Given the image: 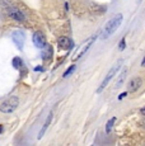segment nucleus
<instances>
[{
	"mask_svg": "<svg viewBox=\"0 0 145 146\" xmlns=\"http://www.w3.org/2000/svg\"><path fill=\"white\" fill-rule=\"evenodd\" d=\"M74 70H75V65H71L70 67H69V69L68 70H66V71L65 72H64V78H68L69 76V75H70L71 74V72L72 71H74Z\"/></svg>",
	"mask_w": 145,
	"mask_h": 146,
	"instance_id": "obj_13",
	"label": "nucleus"
},
{
	"mask_svg": "<svg viewBox=\"0 0 145 146\" xmlns=\"http://www.w3.org/2000/svg\"><path fill=\"white\" fill-rule=\"evenodd\" d=\"M12 40L17 44V47H18L19 50L23 48V43H24V35H23V32H21V31H14V32L12 33Z\"/></svg>",
	"mask_w": 145,
	"mask_h": 146,
	"instance_id": "obj_4",
	"label": "nucleus"
},
{
	"mask_svg": "<svg viewBox=\"0 0 145 146\" xmlns=\"http://www.w3.org/2000/svg\"><path fill=\"white\" fill-rule=\"evenodd\" d=\"M51 118H52V112H50V114L47 116V119H46V122H45V125H43V127L41 128V131H40V135H38V139H41V137L45 135V132H46V130H47V127L50 126V123H51Z\"/></svg>",
	"mask_w": 145,
	"mask_h": 146,
	"instance_id": "obj_8",
	"label": "nucleus"
},
{
	"mask_svg": "<svg viewBox=\"0 0 145 146\" xmlns=\"http://www.w3.org/2000/svg\"><path fill=\"white\" fill-rule=\"evenodd\" d=\"M121 64H122V60H120L116 64V66H113L112 69H111L110 71L107 72V75H106V78H104V79H103V81H102L101 86H99V88H98V90H97V92H98V93H101V92L103 90V89H104L106 86L108 85V83H110V81H111V79H112V78H113V76H115V75L117 74V71H118V69H120V67H121Z\"/></svg>",
	"mask_w": 145,
	"mask_h": 146,
	"instance_id": "obj_3",
	"label": "nucleus"
},
{
	"mask_svg": "<svg viewBox=\"0 0 145 146\" xmlns=\"http://www.w3.org/2000/svg\"><path fill=\"white\" fill-rule=\"evenodd\" d=\"M126 95H127L126 92H125V93H121V94H120V97H118V99H122V98H124V97H126Z\"/></svg>",
	"mask_w": 145,
	"mask_h": 146,
	"instance_id": "obj_15",
	"label": "nucleus"
},
{
	"mask_svg": "<svg viewBox=\"0 0 145 146\" xmlns=\"http://www.w3.org/2000/svg\"><path fill=\"white\" fill-rule=\"evenodd\" d=\"M116 117H112L110 121L107 122V125H106V132H111V130H112V127H113V125H115V122H116Z\"/></svg>",
	"mask_w": 145,
	"mask_h": 146,
	"instance_id": "obj_10",
	"label": "nucleus"
},
{
	"mask_svg": "<svg viewBox=\"0 0 145 146\" xmlns=\"http://www.w3.org/2000/svg\"><path fill=\"white\" fill-rule=\"evenodd\" d=\"M1 131H3V126H0V132H1Z\"/></svg>",
	"mask_w": 145,
	"mask_h": 146,
	"instance_id": "obj_16",
	"label": "nucleus"
},
{
	"mask_svg": "<svg viewBox=\"0 0 145 146\" xmlns=\"http://www.w3.org/2000/svg\"><path fill=\"white\" fill-rule=\"evenodd\" d=\"M12 64H13V66H14L15 69H19V67L23 65V62H22V60L19 57H14V58H13Z\"/></svg>",
	"mask_w": 145,
	"mask_h": 146,
	"instance_id": "obj_11",
	"label": "nucleus"
},
{
	"mask_svg": "<svg viewBox=\"0 0 145 146\" xmlns=\"http://www.w3.org/2000/svg\"><path fill=\"white\" fill-rule=\"evenodd\" d=\"M125 76H126V69L122 71V74H121V76H120V79L118 81H117V85H116V88H120V86L122 85V83H124V80H125Z\"/></svg>",
	"mask_w": 145,
	"mask_h": 146,
	"instance_id": "obj_12",
	"label": "nucleus"
},
{
	"mask_svg": "<svg viewBox=\"0 0 145 146\" xmlns=\"http://www.w3.org/2000/svg\"><path fill=\"white\" fill-rule=\"evenodd\" d=\"M10 17H12L13 19H15V21H18V22H23L24 19V14L22 13V12H19V10H13L12 13H10Z\"/></svg>",
	"mask_w": 145,
	"mask_h": 146,
	"instance_id": "obj_9",
	"label": "nucleus"
},
{
	"mask_svg": "<svg viewBox=\"0 0 145 146\" xmlns=\"http://www.w3.org/2000/svg\"><path fill=\"white\" fill-rule=\"evenodd\" d=\"M32 41H33V43H35V46L37 47V48H43V47L46 46V41H45V37L41 32L33 33Z\"/></svg>",
	"mask_w": 145,
	"mask_h": 146,
	"instance_id": "obj_5",
	"label": "nucleus"
},
{
	"mask_svg": "<svg viewBox=\"0 0 145 146\" xmlns=\"http://www.w3.org/2000/svg\"><path fill=\"white\" fill-rule=\"evenodd\" d=\"M141 85H143V80H141L140 78H139V76L132 78L131 81L129 83V90L130 92H136Z\"/></svg>",
	"mask_w": 145,
	"mask_h": 146,
	"instance_id": "obj_6",
	"label": "nucleus"
},
{
	"mask_svg": "<svg viewBox=\"0 0 145 146\" xmlns=\"http://www.w3.org/2000/svg\"><path fill=\"white\" fill-rule=\"evenodd\" d=\"M125 46H126V42H125V38H122L121 42H120V46H118V48L122 51V50L125 48Z\"/></svg>",
	"mask_w": 145,
	"mask_h": 146,
	"instance_id": "obj_14",
	"label": "nucleus"
},
{
	"mask_svg": "<svg viewBox=\"0 0 145 146\" xmlns=\"http://www.w3.org/2000/svg\"><path fill=\"white\" fill-rule=\"evenodd\" d=\"M122 18H124V17H122V14H116L113 18H111L110 21L104 24L103 31H102V36H101L103 40L111 37V36H112L113 33L118 29V27L121 26V23H122Z\"/></svg>",
	"mask_w": 145,
	"mask_h": 146,
	"instance_id": "obj_1",
	"label": "nucleus"
},
{
	"mask_svg": "<svg viewBox=\"0 0 145 146\" xmlns=\"http://www.w3.org/2000/svg\"><path fill=\"white\" fill-rule=\"evenodd\" d=\"M18 106H19L18 97L12 95V97H9L7 100H4L0 104V112H3V113H13L18 108Z\"/></svg>",
	"mask_w": 145,
	"mask_h": 146,
	"instance_id": "obj_2",
	"label": "nucleus"
},
{
	"mask_svg": "<svg viewBox=\"0 0 145 146\" xmlns=\"http://www.w3.org/2000/svg\"><path fill=\"white\" fill-rule=\"evenodd\" d=\"M57 42H59V44H60L61 48H64V50L71 48L72 44H74V43H72V41H71L69 37H66V36H64V37H60Z\"/></svg>",
	"mask_w": 145,
	"mask_h": 146,
	"instance_id": "obj_7",
	"label": "nucleus"
},
{
	"mask_svg": "<svg viewBox=\"0 0 145 146\" xmlns=\"http://www.w3.org/2000/svg\"><path fill=\"white\" fill-rule=\"evenodd\" d=\"M138 1H140V0H138Z\"/></svg>",
	"mask_w": 145,
	"mask_h": 146,
	"instance_id": "obj_17",
	"label": "nucleus"
}]
</instances>
